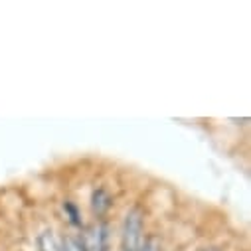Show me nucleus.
Masks as SVG:
<instances>
[{
	"mask_svg": "<svg viewBox=\"0 0 251 251\" xmlns=\"http://www.w3.org/2000/svg\"><path fill=\"white\" fill-rule=\"evenodd\" d=\"M143 241V210L133 208L127 212L121 229V249L123 251H137Z\"/></svg>",
	"mask_w": 251,
	"mask_h": 251,
	"instance_id": "f257e3e1",
	"label": "nucleus"
},
{
	"mask_svg": "<svg viewBox=\"0 0 251 251\" xmlns=\"http://www.w3.org/2000/svg\"><path fill=\"white\" fill-rule=\"evenodd\" d=\"M111 194L105 190L103 186H99V188H95L93 190V194H91V210H93V214L95 216H105L107 212H109V208H111Z\"/></svg>",
	"mask_w": 251,
	"mask_h": 251,
	"instance_id": "f03ea898",
	"label": "nucleus"
},
{
	"mask_svg": "<svg viewBox=\"0 0 251 251\" xmlns=\"http://www.w3.org/2000/svg\"><path fill=\"white\" fill-rule=\"evenodd\" d=\"M38 247H40V251H64V249H61V245L57 243L55 235L50 229L48 231H42L38 235Z\"/></svg>",
	"mask_w": 251,
	"mask_h": 251,
	"instance_id": "7ed1b4c3",
	"label": "nucleus"
},
{
	"mask_svg": "<svg viewBox=\"0 0 251 251\" xmlns=\"http://www.w3.org/2000/svg\"><path fill=\"white\" fill-rule=\"evenodd\" d=\"M64 214H66V218H68V222H70L72 226H75V227H81V226H83L81 212H79V208H77L74 202H70V200L64 202Z\"/></svg>",
	"mask_w": 251,
	"mask_h": 251,
	"instance_id": "20e7f679",
	"label": "nucleus"
},
{
	"mask_svg": "<svg viewBox=\"0 0 251 251\" xmlns=\"http://www.w3.org/2000/svg\"><path fill=\"white\" fill-rule=\"evenodd\" d=\"M64 251H85V245L81 239H68L64 243Z\"/></svg>",
	"mask_w": 251,
	"mask_h": 251,
	"instance_id": "39448f33",
	"label": "nucleus"
},
{
	"mask_svg": "<svg viewBox=\"0 0 251 251\" xmlns=\"http://www.w3.org/2000/svg\"><path fill=\"white\" fill-rule=\"evenodd\" d=\"M137 251H156V241H154V239H147L145 243L139 245Z\"/></svg>",
	"mask_w": 251,
	"mask_h": 251,
	"instance_id": "423d86ee",
	"label": "nucleus"
},
{
	"mask_svg": "<svg viewBox=\"0 0 251 251\" xmlns=\"http://www.w3.org/2000/svg\"><path fill=\"white\" fill-rule=\"evenodd\" d=\"M204 251H210V249H204Z\"/></svg>",
	"mask_w": 251,
	"mask_h": 251,
	"instance_id": "0eeeda50",
	"label": "nucleus"
}]
</instances>
